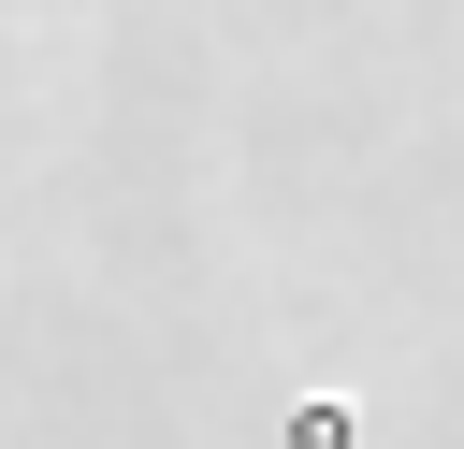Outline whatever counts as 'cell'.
<instances>
[{
  "label": "cell",
  "instance_id": "obj_1",
  "mask_svg": "<svg viewBox=\"0 0 464 449\" xmlns=\"http://www.w3.org/2000/svg\"><path fill=\"white\" fill-rule=\"evenodd\" d=\"M290 449H348V391H304L290 406Z\"/></svg>",
  "mask_w": 464,
  "mask_h": 449
}]
</instances>
